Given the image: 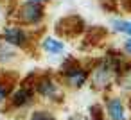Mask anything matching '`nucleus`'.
Instances as JSON below:
<instances>
[{"mask_svg":"<svg viewBox=\"0 0 131 120\" xmlns=\"http://www.w3.org/2000/svg\"><path fill=\"white\" fill-rule=\"evenodd\" d=\"M61 77L70 88H81L88 79V72L83 66H79L75 59H67V63L61 68Z\"/></svg>","mask_w":131,"mask_h":120,"instance_id":"nucleus-4","label":"nucleus"},{"mask_svg":"<svg viewBox=\"0 0 131 120\" xmlns=\"http://www.w3.org/2000/svg\"><path fill=\"white\" fill-rule=\"evenodd\" d=\"M111 29L115 32L126 34L127 38H131V22L127 20H111Z\"/></svg>","mask_w":131,"mask_h":120,"instance_id":"nucleus-10","label":"nucleus"},{"mask_svg":"<svg viewBox=\"0 0 131 120\" xmlns=\"http://www.w3.org/2000/svg\"><path fill=\"white\" fill-rule=\"evenodd\" d=\"M29 120H56V118H54L49 111H45V109H36V111L31 113Z\"/></svg>","mask_w":131,"mask_h":120,"instance_id":"nucleus-11","label":"nucleus"},{"mask_svg":"<svg viewBox=\"0 0 131 120\" xmlns=\"http://www.w3.org/2000/svg\"><path fill=\"white\" fill-rule=\"evenodd\" d=\"M124 50L131 56V38H126V40H124Z\"/></svg>","mask_w":131,"mask_h":120,"instance_id":"nucleus-13","label":"nucleus"},{"mask_svg":"<svg viewBox=\"0 0 131 120\" xmlns=\"http://www.w3.org/2000/svg\"><path fill=\"white\" fill-rule=\"evenodd\" d=\"M32 97H34V88H29V86H22L18 88L16 91L11 93V106L15 107H25L32 102Z\"/></svg>","mask_w":131,"mask_h":120,"instance_id":"nucleus-7","label":"nucleus"},{"mask_svg":"<svg viewBox=\"0 0 131 120\" xmlns=\"http://www.w3.org/2000/svg\"><path fill=\"white\" fill-rule=\"evenodd\" d=\"M0 18H2V6H0Z\"/></svg>","mask_w":131,"mask_h":120,"instance_id":"nucleus-15","label":"nucleus"},{"mask_svg":"<svg viewBox=\"0 0 131 120\" xmlns=\"http://www.w3.org/2000/svg\"><path fill=\"white\" fill-rule=\"evenodd\" d=\"M34 91L47 100H56L61 95V86L50 74H45L34 81Z\"/></svg>","mask_w":131,"mask_h":120,"instance_id":"nucleus-5","label":"nucleus"},{"mask_svg":"<svg viewBox=\"0 0 131 120\" xmlns=\"http://www.w3.org/2000/svg\"><path fill=\"white\" fill-rule=\"evenodd\" d=\"M27 2H36V4H43V6H47V4H50V0H27Z\"/></svg>","mask_w":131,"mask_h":120,"instance_id":"nucleus-14","label":"nucleus"},{"mask_svg":"<svg viewBox=\"0 0 131 120\" xmlns=\"http://www.w3.org/2000/svg\"><path fill=\"white\" fill-rule=\"evenodd\" d=\"M0 40L7 45L15 47L16 50H27L40 40V29H27L18 23H7L0 32Z\"/></svg>","mask_w":131,"mask_h":120,"instance_id":"nucleus-2","label":"nucleus"},{"mask_svg":"<svg viewBox=\"0 0 131 120\" xmlns=\"http://www.w3.org/2000/svg\"><path fill=\"white\" fill-rule=\"evenodd\" d=\"M13 20V23H18L27 29H40L47 18V6L36 4V2H27L22 0L18 6H15L13 15L7 16Z\"/></svg>","mask_w":131,"mask_h":120,"instance_id":"nucleus-1","label":"nucleus"},{"mask_svg":"<svg viewBox=\"0 0 131 120\" xmlns=\"http://www.w3.org/2000/svg\"><path fill=\"white\" fill-rule=\"evenodd\" d=\"M106 111H108V116H110L111 120H126L124 104H122V100L117 99V97L108 99V102H106Z\"/></svg>","mask_w":131,"mask_h":120,"instance_id":"nucleus-8","label":"nucleus"},{"mask_svg":"<svg viewBox=\"0 0 131 120\" xmlns=\"http://www.w3.org/2000/svg\"><path fill=\"white\" fill-rule=\"evenodd\" d=\"M56 36L63 38V40H68V38H77L83 31H84V22L81 16L77 15H68L61 20L56 22Z\"/></svg>","mask_w":131,"mask_h":120,"instance_id":"nucleus-3","label":"nucleus"},{"mask_svg":"<svg viewBox=\"0 0 131 120\" xmlns=\"http://www.w3.org/2000/svg\"><path fill=\"white\" fill-rule=\"evenodd\" d=\"M18 59V50L0 40V65H11Z\"/></svg>","mask_w":131,"mask_h":120,"instance_id":"nucleus-9","label":"nucleus"},{"mask_svg":"<svg viewBox=\"0 0 131 120\" xmlns=\"http://www.w3.org/2000/svg\"><path fill=\"white\" fill-rule=\"evenodd\" d=\"M38 47H40L41 52H45V54H49V56H61V54H65V50H67L65 40L59 38V36H52V34L40 36Z\"/></svg>","mask_w":131,"mask_h":120,"instance_id":"nucleus-6","label":"nucleus"},{"mask_svg":"<svg viewBox=\"0 0 131 120\" xmlns=\"http://www.w3.org/2000/svg\"><path fill=\"white\" fill-rule=\"evenodd\" d=\"M9 95H11V86H9V82L4 81V79H0V104H4Z\"/></svg>","mask_w":131,"mask_h":120,"instance_id":"nucleus-12","label":"nucleus"}]
</instances>
